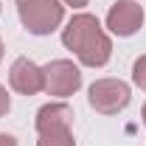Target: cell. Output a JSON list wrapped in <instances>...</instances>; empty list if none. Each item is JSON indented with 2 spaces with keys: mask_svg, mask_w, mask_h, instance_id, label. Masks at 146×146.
Listing matches in <instances>:
<instances>
[{
  "mask_svg": "<svg viewBox=\"0 0 146 146\" xmlns=\"http://www.w3.org/2000/svg\"><path fill=\"white\" fill-rule=\"evenodd\" d=\"M73 110L68 104H45L36 112V132H54V129H70Z\"/></svg>",
  "mask_w": 146,
  "mask_h": 146,
  "instance_id": "52a82bcc",
  "label": "cell"
},
{
  "mask_svg": "<svg viewBox=\"0 0 146 146\" xmlns=\"http://www.w3.org/2000/svg\"><path fill=\"white\" fill-rule=\"evenodd\" d=\"M0 59H3V42H0Z\"/></svg>",
  "mask_w": 146,
  "mask_h": 146,
  "instance_id": "5bb4252c",
  "label": "cell"
},
{
  "mask_svg": "<svg viewBox=\"0 0 146 146\" xmlns=\"http://www.w3.org/2000/svg\"><path fill=\"white\" fill-rule=\"evenodd\" d=\"M132 79H135V84L146 90V56H141L138 62H135V68H132Z\"/></svg>",
  "mask_w": 146,
  "mask_h": 146,
  "instance_id": "9c48e42d",
  "label": "cell"
},
{
  "mask_svg": "<svg viewBox=\"0 0 146 146\" xmlns=\"http://www.w3.org/2000/svg\"><path fill=\"white\" fill-rule=\"evenodd\" d=\"M143 23V9L135 0H118L107 14V28L118 36H132Z\"/></svg>",
  "mask_w": 146,
  "mask_h": 146,
  "instance_id": "5b68a950",
  "label": "cell"
},
{
  "mask_svg": "<svg viewBox=\"0 0 146 146\" xmlns=\"http://www.w3.org/2000/svg\"><path fill=\"white\" fill-rule=\"evenodd\" d=\"M9 82H11V87L23 96H36V93L42 90L45 84H42V68H36L31 59H25V56H20L14 59V65H11V70H9Z\"/></svg>",
  "mask_w": 146,
  "mask_h": 146,
  "instance_id": "8992f818",
  "label": "cell"
},
{
  "mask_svg": "<svg viewBox=\"0 0 146 146\" xmlns=\"http://www.w3.org/2000/svg\"><path fill=\"white\" fill-rule=\"evenodd\" d=\"M42 84H45L42 90H48L51 96H73L82 87V73L73 62L56 59L42 68Z\"/></svg>",
  "mask_w": 146,
  "mask_h": 146,
  "instance_id": "277c9868",
  "label": "cell"
},
{
  "mask_svg": "<svg viewBox=\"0 0 146 146\" xmlns=\"http://www.w3.org/2000/svg\"><path fill=\"white\" fill-rule=\"evenodd\" d=\"M36 146H76L70 129H54V132H42Z\"/></svg>",
  "mask_w": 146,
  "mask_h": 146,
  "instance_id": "ba28073f",
  "label": "cell"
},
{
  "mask_svg": "<svg viewBox=\"0 0 146 146\" xmlns=\"http://www.w3.org/2000/svg\"><path fill=\"white\" fill-rule=\"evenodd\" d=\"M62 42L65 48L73 51L79 56L82 65L87 68H101L110 62L112 54V42L110 36L101 31V23L93 17V14H76L68 23V28L62 31Z\"/></svg>",
  "mask_w": 146,
  "mask_h": 146,
  "instance_id": "6da1fadb",
  "label": "cell"
},
{
  "mask_svg": "<svg viewBox=\"0 0 146 146\" xmlns=\"http://www.w3.org/2000/svg\"><path fill=\"white\" fill-rule=\"evenodd\" d=\"M90 0H65V6H73V9H82V6H87Z\"/></svg>",
  "mask_w": 146,
  "mask_h": 146,
  "instance_id": "7c38bea8",
  "label": "cell"
},
{
  "mask_svg": "<svg viewBox=\"0 0 146 146\" xmlns=\"http://www.w3.org/2000/svg\"><path fill=\"white\" fill-rule=\"evenodd\" d=\"M17 14L31 34L45 36L59 28L65 17V6L59 0H17Z\"/></svg>",
  "mask_w": 146,
  "mask_h": 146,
  "instance_id": "7a4b0ae2",
  "label": "cell"
},
{
  "mask_svg": "<svg viewBox=\"0 0 146 146\" xmlns=\"http://www.w3.org/2000/svg\"><path fill=\"white\" fill-rule=\"evenodd\" d=\"M87 101L101 115H115L129 104V84L121 79H98L87 90Z\"/></svg>",
  "mask_w": 146,
  "mask_h": 146,
  "instance_id": "3957f363",
  "label": "cell"
},
{
  "mask_svg": "<svg viewBox=\"0 0 146 146\" xmlns=\"http://www.w3.org/2000/svg\"><path fill=\"white\" fill-rule=\"evenodd\" d=\"M0 146H17V141L11 135H0Z\"/></svg>",
  "mask_w": 146,
  "mask_h": 146,
  "instance_id": "8fae6325",
  "label": "cell"
},
{
  "mask_svg": "<svg viewBox=\"0 0 146 146\" xmlns=\"http://www.w3.org/2000/svg\"><path fill=\"white\" fill-rule=\"evenodd\" d=\"M9 107H11V101H9V93H6V87H0V118L9 112Z\"/></svg>",
  "mask_w": 146,
  "mask_h": 146,
  "instance_id": "30bf717a",
  "label": "cell"
},
{
  "mask_svg": "<svg viewBox=\"0 0 146 146\" xmlns=\"http://www.w3.org/2000/svg\"><path fill=\"white\" fill-rule=\"evenodd\" d=\"M143 124H146V104H143Z\"/></svg>",
  "mask_w": 146,
  "mask_h": 146,
  "instance_id": "4fadbf2b",
  "label": "cell"
}]
</instances>
